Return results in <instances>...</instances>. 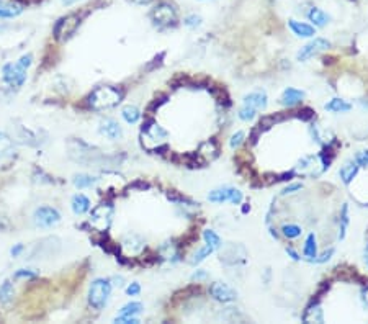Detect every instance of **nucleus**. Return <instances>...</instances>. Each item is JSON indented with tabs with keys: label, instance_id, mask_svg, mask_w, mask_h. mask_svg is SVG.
<instances>
[{
	"label": "nucleus",
	"instance_id": "1",
	"mask_svg": "<svg viewBox=\"0 0 368 324\" xmlns=\"http://www.w3.org/2000/svg\"><path fill=\"white\" fill-rule=\"evenodd\" d=\"M125 97V90L118 87H99L85 99V104L92 110H103L118 105Z\"/></svg>",
	"mask_w": 368,
	"mask_h": 324
},
{
	"label": "nucleus",
	"instance_id": "2",
	"mask_svg": "<svg viewBox=\"0 0 368 324\" xmlns=\"http://www.w3.org/2000/svg\"><path fill=\"white\" fill-rule=\"evenodd\" d=\"M32 59H33L32 54H27V56H23L18 63L3 66V71H2L3 80L7 82L8 85L15 87V89H20V87L25 84V80H27V69L32 66Z\"/></svg>",
	"mask_w": 368,
	"mask_h": 324
},
{
	"label": "nucleus",
	"instance_id": "3",
	"mask_svg": "<svg viewBox=\"0 0 368 324\" xmlns=\"http://www.w3.org/2000/svg\"><path fill=\"white\" fill-rule=\"evenodd\" d=\"M82 23V17L79 13H69L66 17L59 18L54 25L53 35L56 41H67L69 38H72L74 33L77 32V28Z\"/></svg>",
	"mask_w": 368,
	"mask_h": 324
},
{
	"label": "nucleus",
	"instance_id": "4",
	"mask_svg": "<svg viewBox=\"0 0 368 324\" xmlns=\"http://www.w3.org/2000/svg\"><path fill=\"white\" fill-rule=\"evenodd\" d=\"M111 293V284L110 280L105 279H97L94 284L90 285V291H89V303L92 308H95L97 311L103 310L108 303Z\"/></svg>",
	"mask_w": 368,
	"mask_h": 324
},
{
	"label": "nucleus",
	"instance_id": "5",
	"mask_svg": "<svg viewBox=\"0 0 368 324\" xmlns=\"http://www.w3.org/2000/svg\"><path fill=\"white\" fill-rule=\"evenodd\" d=\"M111 216H113V205L110 202H103L92 212L89 221L90 228H94L95 231H106L110 228Z\"/></svg>",
	"mask_w": 368,
	"mask_h": 324
},
{
	"label": "nucleus",
	"instance_id": "6",
	"mask_svg": "<svg viewBox=\"0 0 368 324\" xmlns=\"http://www.w3.org/2000/svg\"><path fill=\"white\" fill-rule=\"evenodd\" d=\"M151 18L159 27H170V25H175L177 22V10L170 3L161 2L151 10Z\"/></svg>",
	"mask_w": 368,
	"mask_h": 324
},
{
	"label": "nucleus",
	"instance_id": "7",
	"mask_svg": "<svg viewBox=\"0 0 368 324\" xmlns=\"http://www.w3.org/2000/svg\"><path fill=\"white\" fill-rule=\"evenodd\" d=\"M244 195L241 190L234 188V187H223V188H216L213 192H209L208 200L213 203H223V202H231L233 205H239L242 202Z\"/></svg>",
	"mask_w": 368,
	"mask_h": 324
},
{
	"label": "nucleus",
	"instance_id": "8",
	"mask_svg": "<svg viewBox=\"0 0 368 324\" xmlns=\"http://www.w3.org/2000/svg\"><path fill=\"white\" fill-rule=\"evenodd\" d=\"M61 219V215L56 208L51 207H41L34 212V224L39 228H51V226L58 224Z\"/></svg>",
	"mask_w": 368,
	"mask_h": 324
},
{
	"label": "nucleus",
	"instance_id": "9",
	"mask_svg": "<svg viewBox=\"0 0 368 324\" xmlns=\"http://www.w3.org/2000/svg\"><path fill=\"white\" fill-rule=\"evenodd\" d=\"M327 48H331L329 41L324 38H314L313 41H309L308 44H304L303 48L298 51L296 58H298V61H308L313 58V56L319 54L321 51H326Z\"/></svg>",
	"mask_w": 368,
	"mask_h": 324
},
{
	"label": "nucleus",
	"instance_id": "10",
	"mask_svg": "<svg viewBox=\"0 0 368 324\" xmlns=\"http://www.w3.org/2000/svg\"><path fill=\"white\" fill-rule=\"evenodd\" d=\"M209 295L219 303H231L237 298L236 291H234L231 287H228L226 284H221V282H216V284H213L209 287Z\"/></svg>",
	"mask_w": 368,
	"mask_h": 324
},
{
	"label": "nucleus",
	"instance_id": "11",
	"mask_svg": "<svg viewBox=\"0 0 368 324\" xmlns=\"http://www.w3.org/2000/svg\"><path fill=\"white\" fill-rule=\"evenodd\" d=\"M244 105H249L255 110H265L267 108V94L264 90H254L244 97Z\"/></svg>",
	"mask_w": 368,
	"mask_h": 324
},
{
	"label": "nucleus",
	"instance_id": "12",
	"mask_svg": "<svg viewBox=\"0 0 368 324\" xmlns=\"http://www.w3.org/2000/svg\"><path fill=\"white\" fill-rule=\"evenodd\" d=\"M303 321L304 323H323L324 321V315H323V310H321L319 300H313L311 305L306 308V311L303 315Z\"/></svg>",
	"mask_w": 368,
	"mask_h": 324
},
{
	"label": "nucleus",
	"instance_id": "13",
	"mask_svg": "<svg viewBox=\"0 0 368 324\" xmlns=\"http://www.w3.org/2000/svg\"><path fill=\"white\" fill-rule=\"evenodd\" d=\"M303 99H304V92L303 90L288 87V89H286L282 94V97H280V104L285 105V107H295L296 104H300Z\"/></svg>",
	"mask_w": 368,
	"mask_h": 324
},
{
	"label": "nucleus",
	"instance_id": "14",
	"mask_svg": "<svg viewBox=\"0 0 368 324\" xmlns=\"http://www.w3.org/2000/svg\"><path fill=\"white\" fill-rule=\"evenodd\" d=\"M288 27H290L291 32L298 36V38H311V36L316 35L314 27H311V25H308V23L298 22V20H290Z\"/></svg>",
	"mask_w": 368,
	"mask_h": 324
},
{
	"label": "nucleus",
	"instance_id": "15",
	"mask_svg": "<svg viewBox=\"0 0 368 324\" xmlns=\"http://www.w3.org/2000/svg\"><path fill=\"white\" fill-rule=\"evenodd\" d=\"M23 12L22 3L17 2H7V0H0V18H13L18 17Z\"/></svg>",
	"mask_w": 368,
	"mask_h": 324
},
{
	"label": "nucleus",
	"instance_id": "16",
	"mask_svg": "<svg viewBox=\"0 0 368 324\" xmlns=\"http://www.w3.org/2000/svg\"><path fill=\"white\" fill-rule=\"evenodd\" d=\"M100 133H101V135H105L106 138H110V140H118V138L123 135L121 126L115 120H105V121H101Z\"/></svg>",
	"mask_w": 368,
	"mask_h": 324
},
{
	"label": "nucleus",
	"instance_id": "17",
	"mask_svg": "<svg viewBox=\"0 0 368 324\" xmlns=\"http://www.w3.org/2000/svg\"><path fill=\"white\" fill-rule=\"evenodd\" d=\"M359 167L360 166L357 162H345L344 166L340 167V171H339V176L342 179V182H344L345 185H350L352 180L355 179L357 172H359Z\"/></svg>",
	"mask_w": 368,
	"mask_h": 324
},
{
	"label": "nucleus",
	"instance_id": "18",
	"mask_svg": "<svg viewBox=\"0 0 368 324\" xmlns=\"http://www.w3.org/2000/svg\"><path fill=\"white\" fill-rule=\"evenodd\" d=\"M308 18H309V22H313L314 27H318V28H323L329 23V15L316 7H313L308 12Z\"/></svg>",
	"mask_w": 368,
	"mask_h": 324
},
{
	"label": "nucleus",
	"instance_id": "19",
	"mask_svg": "<svg viewBox=\"0 0 368 324\" xmlns=\"http://www.w3.org/2000/svg\"><path fill=\"white\" fill-rule=\"evenodd\" d=\"M90 200L85 197V195H82V193H79V195H75V197L72 198V212L75 213V215H84V213H87L90 210Z\"/></svg>",
	"mask_w": 368,
	"mask_h": 324
},
{
	"label": "nucleus",
	"instance_id": "20",
	"mask_svg": "<svg viewBox=\"0 0 368 324\" xmlns=\"http://www.w3.org/2000/svg\"><path fill=\"white\" fill-rule=\"evenodd\" d=\"M200 156L204 159V161H213L214 157H218V144H216V141L214 140H209V141H206V143H203L201 146H200Z\"/></svg>",
	"mask_w": 368,
	"mask_h": 324
},
{
	"label": "nucleus",
	"instance_id": "21",
	"mask_svg": "<svg viewBox=\"0 0 368 324\" xmlns=\"http://www.w3.org/2000/svg\"><path fill=\"white\" fill-rule=\"evenodd\" d=\"M324 108L327 111H332V113H345V111H350L352 105L347 104V102L342 99H332L331 102H327Z\"/></svg>",
	"mask_w": 368,
	"mask_h": 324
},
{
	"label": "nucleus",
	"instance_id": "22",
	"mask_svg": "<svg viewBox=\"0 0 368 324\" xmlns=\"http://www.w3.org/2000/svg\"><path fill=\"white\" fill-rule=\"evenodd\" d=\"M303 254L306 257H309V262L314 259V257H318V244H316V236L311 233L308 238H306V243H304V248H303Z\"/></svg>",
	"mask_w": 368,
	"mask_h": 324
},
{
	"label": "nucleus",
	"instance_id": "23",
	"mask_svg": "<svg viewBox=\"0 0 368 324\" xmlns=\"http://www.w3.org/2000/svg\"><path fill=\"white\" fill-rule=\"evenodd\" d=\"M121 115H123V118L126 120V123H131V125H134V123L139 121L141 111H139V108L134 107V105H128V107L123 108Z\"/></svg>",
	"mask_w": 368,
	"mask_h": 324
},
{
	"label": "nucleus",
	"instance_id": "24",
	"mask_svg": "<svg viewBox=\"0 0 368 324\" xmlns=\"http://www.w3.org/2000/svg\"><path fill=\"white\" fill-rule=\"evenodd\" d=\"M167 198L170 200V202H173V203L180 205V207H198V203L192 202L190 198L183 197V195H180V193H177L175 190H170V192H167Z\"/></svg>",
	"mask_w": 368,
	"mask_h": 324
},
{
	"label": "nucleus",
	"instance_id": "25",
	"mask_svg": "<svg viewBox=\"0 0 368 324\" xmlns=\"http://www.w3.org/2000/svg\"><path fill=\"white\" fill-rule=\"evenodd\" d=\"M167 100H168V95L167 94H159V95H156V99L151 102L149 105H147V108H146V113L147 115H154V113L159 110V108L164 105V104H167Z\"/></svg>",
	"mask_w": 368,
	"mask_h": 324
},
{
	"label": "nucleus",
	"instance_id": "26",
	"mask_svg": "<svg viewBox=\"0 0 368 324\" xmlns=\"http://www.w3.org/2000/svg\"><path fill=\"white\" fill-rule=\"evenodd\" d=\"M142 311V305L137 301H133V303H128V305H125L121 308L120 311V316H136L139 315V313Z\"/></svg>",
	"mask_w": 368,
	"mask_h": 324
},
{
	"label": "nucleus",
	"instance_id": "27",
	"mask_svg": "<svg viewBox=\"0 0 368 324\" xmlns=\"http://www.w3.org/2000/svg\"><path fill=\"white\" fill-rule=\"evenodd\" d=\"M13 298V285L10 280H5L2 287H0V301L8 303Z\"/></svg>",
	"mask_w": 368,
	"mask_h": 324
},
{
	"label": "nucleus",
	"instance_id": "28",
	"mask_svg": "<svg viewBox=\"0 0 368 324\" xmlns=\"http://www.w3.org/2000/svg\"><path fill=\"white\" fill-rule=\"evenodd\" d=\"M203 238H204V241H206V244L211 246L213 249H219V248H221V238H219V236L214 233L213 229L203 231Z\"/></svg>",
	"mask_w": 368,
	"mask_h": 324
},
{
	"label": "nucleus",
	"instance_id": "29",
	"mask_svg": "<svg viewBox=\"0 0 368 324\" xmlns=\"http://www.w3.org/2000/svg\"><path fill=\"white\" fill-rule=\"evenodd\" d=\"M349 205L344 203L342 205V212H340V233H339V238L344 239L345 238V231H347V226H349Z\"/></svg>",
	"mask_w": 368,
	"mask_h": 324
},
{
	"label": "nucleus",
	"instance_id": "30",
	"mask_svg": "<svg viewBox=\"0 0 368 324\" xmlns=\"http://www.w3.org/2000/svg\"><path fill=\"white\" fill-rule=\"evenodd\" d=\"M214 249L211 248L209 244H206V246H203V248H200L197 252H195V255H193V259H192V264L193 265H197V264H200V262H203L206 257H209L211 255V252H213Z\"/></svg>",
	"mask_w": 368,
	"mask_h": 324
},
{
	"label": "nucleus",
	"instance_id": "31",
	"mask_svg": "<svg viewBox=\"0 0 368 324\" xmlns=\"http://www.w3.org/2000/svg\"><path fill=\"white\" fill-rule=\"evenodd\" d=\"M97 180L99 179H95V177H90V176H75L74 177V185L77 188H87V187H92V185H95L97 183Z\"/></svg>",
	"mask_w": 368,
	"mask_h": 324
},
{
	"label": "nucleus",
	"instance_id": "32",
	"mask_svg": "<svg viewBox=\"0 0 368 324\" xmlns=\"http://www.w3.org/2000/svg\"><path fill=\"white\" fill-rule=\"evenodd\" d=\"M282 233H283L285 238L296 239V238H300V236H301L303 229H301L300 226H296V224H285L283 228H282Z\"/></svg>",
	"mask_w": 368,
	"mask_h": 324
},
{
	"label": "nucleus",
	"instance_id": "33",
	"mask_svg": "<svg viewBox=\"0 0 368 324\" xmlns=\"http://www.w3.org/2000/svg\"><path fill=\"white\" fill-rule=\"evenodd\" d=\"M255 115H257V110H255V108H252V107H249V105H244L241 110H239V118H241L242 121L254 120Z\"/></svg>",
	"mask_w": 368,
	"mask_h": 324
},
{
	"label": "nucleus",
	"instance_id": "34",
	"mask_svg": "<svg viewBox=\"0 0 368 324\" xmlns=\"http://www.w3.org/2000/svg\"><path fill=\"white\" fill-rule=\"evenodd\" d=\"M293 116L300 118L301 121H309V120H313V118H314V111L311 110L309 107H306V108H301V110H298V111H295Z\"/></svg>",
	"mask_w": 368,
	"mask_h": 324
},
{
	"label": "nucleus",
	"instance_id": "35",
	"mask_svg": "<svg viewBox=\"0 0 368 324\" xmlns=\"http://www.w3.org/2000/svg\"><path fill=\"white\" fill-rule=\"evenodd\" d=\"M244 140H245V135L242 131H237L236 135H233L231 136V141H229V146H231L233 149H236V147H239L241 144L244 143Z\"/></svg>",
	"mask_w": 368,
	"mask_h": 324
},
{
	"label": "nucleus",
	"instance_id": "36",
	"mask_svg": "<svg viewBox=\"0 0 368 324\" xmlns=\"http://www.w3.org/2000/svg\"><path fill=\"white\" fill-rule=\"evenodd\" d=\"M183 23H185V27L188 28H197V27H200L201 18L198 17V15H188V17L183 20Z\"/></svg>",
	"mask_w": 368,
	"mask_h": 324
},
{
	"label": "nucleus",
	"instance_id": "37",
	"mask_svg": "<svg viewBox=\"0 0 368 324\" xmlns=\"http://www.w3.org/2000/svg\"><path fill=\"white\" fill-rule=\"evenodd\" d=\"M332 254H334V249L331 248L329 251H326L324 254H321L319 257H314V259L311 260V262H316V264H324V262H327V260L331 259V257H332Z\"/></svg>",
	"mask_w": 368,
	"mask_h": 324
},
{
	"label": "nucleus",
	"instance_id": "38",
	"mask_svg": "<svg viewBox=\"0 0 368 324\" xmlns=\"http://www.w3.org/2000/svg\"><path fill=\"white\" fill-rule=\"evenodd\" d=\"M164 58H166V53H159V54L156 56L154 59H152V63H151V64H147V66H146V71H152V69H156V66H157V68H159V66L162 64V59H164Z\"/></svg>",
	"mask_w": 368,
	"mask_h": 324
},
{
	"label": "nucleus",
	"instance_id": "39",
	"mask_svg": "<svg viewBox=\"0 0 368 324\" xmlns=\"http://www.w3.org/2000/svg\"><path fill=\"white\" fill-rule=\"evenodd\" d=\"M355 162L359 164L362 167H367L368 166V151H362L355 156Z\"/></svg>",
	"mask_w": 368,
	"mask_h": 324
},
{
	"label": "nucleus",
	"instance_id": "40",
	"mask_svg": "<svg viewBox=\"0 0 368 324\" xmlns=\"http://www.w3.org/2000/svg\"><path fill=\"white\" fill-rule=\"evenodd\" d=\"M149 187H151V185H149V182H146L144 179H137L136 182H133V183H131V185H130V187H128V188H139V190H147V188H149Z\"/></svg>",
	"mask_w": 368,
	"mask_h": 324
},
{
	"label": "nucleus",
	"instance_id": "41",
	"mask_svg": "<svg viewBox=\"0 0 368 324\" xmlns=\"http://www.w3.org/2000/svg\"><path fill=\"white\" fill-rule=\"evenodd\" d=\"M301 188H303V185H301V183H291V185H288V187H286V188H283L282 195L295 193V192H298V190H301Z\"/></svg>",
	"mask_w": 368,
	"mask_h": 324
},
{
	"label": "nucleus",
	"instance_id": "42",
	"mask_svg": "<svg viewBox=\"0 0 368 324\" xmlns=\"http://www.w3.org/2000/svg\"><path fill=\"white\" fill-rule=\"evenodd\" d=\"M139 291H141V287H139V284H136V282H134V284H131L130 287L126 288V293H128L130 296L139 295Z\"/></svg>",
	"mask_w": 368,
	"mask_h": 324
},
{
	"label": "nucleus",
	"instance_id": "43",
	"mask_svg": "<svg viewBox=\"0 0 368 324\" xmlns=\"http://www.w3.org/2000/svg\"><path fill=\"white\" fill-rule=\"evenodd\" d=\"M22 277H30V279H33V277H36V274H34V272H32V270L22 269V270H18L17 274H15V279H22Z\"/></svg>",
	"mask_w": 368,
	"mask_h": 324
},
{
	"label": "nucleus",
	"instance_id": "44",
	"mask_svg": "<svg viewBox=\"0 0 368 324\" xmlns=\"http://www.w3.org/2000/svg\"><path fill=\"white\" fill-rule=\"evenodd\" d=\"M203 279H206V272H204V270H198V272H195V274L192 275V280L200 282V280H203Z\"/></svg>",
	"mask_w": 368,
	"mask_h": 324
},
{
	"label": "nucleus",
	"instance_id": "45",
	"mask_svg": "<svg viewBox=\"0 0 368 324\" xmlns=\"http://www.w3.org/2000/svg\"><path fill=\"white\" fill-rule=\"evenodd\" d=\"M285 251H286V254H288L293 260H300V259H301V257L298 255V252H296L293 248H291V246H290V248H286Z\"/></svg>",
	"mask_w": 368,
	"mask_h": 324
},
{
	"label": "nucleus",
	"instance_id": "46",
	"mask_svg": "<svg viewBox=\"0 0 368 324\" xmlns=\"http://www.w3.org/2000/svg\"><path fill=\"white\" fill-rule=\"evenodd\" d=\"M362 301H364V305L368 308V285L367 288H364V291H362Z\"/></svg>",
	"mask_w": 368,
	"mask_h": 324
},
{
	"label": "nucleus",
	"instance_id": "47",
	"mask_svg": "<svg viewBox=\"0 0 368 324\" xmlns=\"http://www.w3.org/2000/svg\"><path fill=\"white\" fill-rule=\"evenodd\" d=\"M22 251H23V246H22V244H17V246H15V248L12 249V255H13V257H15V255H18Z\"/></svg>",
	"mask_w": 368,
	"mask_h": 324
},
{
	"label": "nucleus",
	"instance_id": "48",
	"mask_svg": "<svg viewBox=\"0 0 368 324\" xmlns=\"http://www.w3.org/2000/svg\"><path fill=\"white\" fill-rule=\"evenodd\" d=\"M133 3H137V5H147L149 2H152V0H131Z\"/></svg>",
	"mask_w": 368,
	"mask_h": 324
},
{
	"label": "nucleus",
	"instance_id": "49",
	"mask_svg": "<svg viewBox=\"0 0 368 324\" xmlns=\"http://www.w3.org/2000/svg\"><path fill=\"white\" fill-rule=\"evenodd\" d=\"M63 2H64L66 5H72V3L77 2V0H63Z\"/></svg>",
	"mask_w": 368,
	"mask_h": 324
},
{
	"label": "nucleus",
	"instance_id": "50",
	"mask_svg": "<svg viewBox=\"0 0 368 324\" xmlns=\"http://www.w3.org/2000/svg\"><path fill=\"white\" fill-rule=\"evenodd\" d=\"M249 210H250V207H247V205H245V207L242 208V213H247V212H249Z\"/></svg>",
	"mask_w": 368,
	"mask_h": 324
},
{
	"label": "nucleus",
	"instance_id": "51",
	"mask_svg": "<svg viewBox=\"0 0 368 324\" xmlns=\"http://www.w3.org/2000/svg\"><path fill=\"white\" fill-rule=\"evenodd\" d=\"M365 260H367V264H368V246H367V251H365Z\"/></svg>",
	"mask_w": 368,
	"mask_h": 324
}]
</instances>
